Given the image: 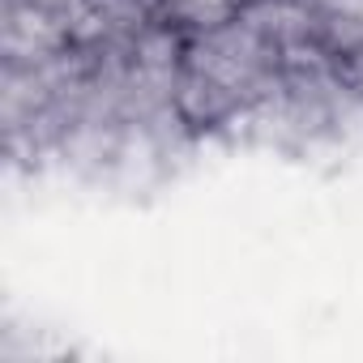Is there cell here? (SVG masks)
<instances>
[{"instance_id":"1","label":"cell","mask_w":363,"mask_h":363,"mask_svg":"<svg viewBox=\"0 0 363 363\" xmlns=\"http://www.w3.org/2000/svg\"><path fill=\"white\" fill-rule=\"evenodd\" d=\"M244 9H248V0H154V18L167 22L171 30H179L184 39L231 26V22H240Z\"/></svg>"}]
</instances>
